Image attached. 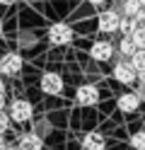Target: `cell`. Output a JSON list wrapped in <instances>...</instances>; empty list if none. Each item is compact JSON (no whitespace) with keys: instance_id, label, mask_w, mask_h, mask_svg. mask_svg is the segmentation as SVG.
<instances>
[{"instance_id":"6da1fadb","label":"cell","mask_w":145,"mask_h":150,"mask_svg":"<svg viewBox=\"0 0 145 150\" xmlns=\"http://www.w3.org/2000/svg\"><path fill=\"white\" fill-rule=\"evenodd\" d=\"M46 39L51 46H68L73 39H75V32H73V27L70 24H65V22H56L48 27V32H46Z\"/></svg>"},{"instance_id":"7a4b0ae2","label":"cell","mask_w":145,"mask_h":150,"mask_svg":"<svg viewBox=\"0 0 145 150\" xmlns=\"http://www.w3.org/2000/svg\"><path fill=\"white\" fill-rule=\"evenodd\" d=\"M22 68H24V58L17 51H7V53L0 56V75L15 78V75L22 73Z\"/></svg>"},{"instance_id":"3957f363","label":"cell","mask_w":145,"mask_h":150,"mask_svg":"<svg viewBox=\"0 0 145 150\" xmlns=\"http://www.w3.org/2000/svg\"><path fill=\"white\" fill-rule=\"evenodd\" d=\"M114 80L121 82V85H133V82H138V70L133 68L131 58H121L114 63Z\"/></svg>"},{"instance_id":"277c9868","label":"cell","mask_w":145,"mask_h":150,"mask_svg":"<svg viewBox=\"0 0 145 150\" xmlns=\"http://www.w3.org/2000/svg\"><path fill=\"white\" fill-rule=\"evenodd\" d=\"M7 114L15 124H27V121L34 119V107L27 99H12L10 107H7Z\"/></svg>"},{"instance_id":"5b68a950","label":"cell","mask_w":145,"mask_h":150,"mask_svg":"<svg viewBox=\"0 0 145 150\" xmlns=\"http://www.w3.org/2000/svg\"><path fill=\"white\" fill-rule=\"evenodd\" d=\"M121 12L119 10H102L97 15V29L102 34H114L119 32V24H121Z\"/></svg>"},{"instance_id":"8992f818","label":"cell","mask_w":145,"mask_h":150,"mask_svg":"<svg viewBox=\"0 0 145 150\" xmlns=\"http://www.w3.org/2000/svg\"><path fill=\"white\" fill-rule=\"evenodd\" d=\"M39 87H41L44 95H61L63 92V78H61V73H53V70H48L41 75V80H39Z\"/></svg>"},{"instance_id":"52a82bcc","label":"cell","mask_w":145,"mask_h":150,"mask_svg":"<svg viewBox=\"0 0 145 150\" xmlns=\"http://www.w3.org/2000/svg\"><path fill=\"white\" fill-rule=\"evenodd\" d=\"M114 44L111 41H104V39H99V41H94L92 44V49H90V56H92V61H97V63H106V61H111L114 58Z\"/></svg>"},{"instance_id":"ba28073f","label":"cell","mask_w":145,"mask_h":150,"mask_svg":"<svg viewBox=\"0 0 145 150\" xmlns=\"http://www.w3.org/2000/svg\"><path fill=\"white\" fill-rule=\"evenodd\" d=\"M75 102L80 107H94L99 102V90L94 85H80L77 92H75Z\"/></svg>"},{"instance_id":"9c48e42d","label":"cell","mask_w":145,"mask_h":150,"mask_svg":"<svg viewBox=\"0 0 145 150\" xmlns=\"http://www.w3.org/2000/svg\"><path fill=\"white\" fill-rule=\"evenodd\" d=\"M17 148L19 150H44V136L36 133V131L22 133L17 138Z\"/></svg>"},{"instance_id":"30bf717a","label":"cell","mask_w":145,"mask_h":150,"mask_svg":"<svg viewBox=\"0 0 145 150\" xmlns=\"http://www.w3.org/2000/svg\"><path fill=\"white\" fill-rule=\"evenodd\" d=\"M140 97L138 92H123V95H119V99H116V107H119V111H123V114H133V111H138L140 107Z\"/></svg>"},{"instance_id":"8fae6325","label":"cell","mask_w":145,"mask_h":150,"mask_svg":"<svg viewBox=\"0 0 145 150\" xmlns=\"http://www.w3.org/2000/svg\"><path fill=\"white\" fill-rule=\"evenodd\" d=\"M82 150H106V138L99 131H90L82 136Z\"/></svg>"},{"instance_id":"7c38bea8","label":"cell","mask_w":145,"mask_h":150,"mask_svg":"<svg viewBox=\"0 0 145 150\" xmlns=\"http://www.w3.org/2000/svg\"><path fill=\"white\" fill-rule=\"evenodd\" d=\"M135 51H138V46L133 44L131 36H121V41H119V56L121 58H131Z\"/></svg>"},{"instance_id":"4fadbf2b","label":"cell","mask_w":145,"mask_h":150,"mask_svg":"<svg viewBox=\"0 0 145 150\" xmlns=\"http://www.w3.org/2000/svg\"><path fill=\"white\" fill-rule=\"evenodd\" d=\"M143 3H140V0H123V5H121V15H128V17H135V15H138L140 10H143Z\"/></svg>"},{"instance_id":"5bb4252c","label":"cell","mask_w":145,"mask_h":150,"mask_svg":"<svg viewBox=\"0 0 145 150\" xmlns=\"http://www.w3.org/2000/svg\"><path fill=\"white\" fill-rule=\"evenodd\" d=\"M135 29H138V22H135V17L123 15V17H121V24H119V32H121V36H131Z\"/></svg>"},{"instance_id":"9a60e30c","label":"cell","mask_w":145,"mask_h":150,"mask_svg":"<svg viewBox=\"0 0 145 150\" xmlns=\"http://www.w3.org/2000/svg\"><path fill=\"white\" fill-rule=\"evenodd\" d=\"M131 63H133V68L135 70H145V49H138V51H135L133 56H131Z\"/></svg>"},{"instance_id":"2e32d148","label":"cell","mask_w":145,"mask_h":150,"mask_svg":"<svg viewBox=\"0 0 145 150\" xmlns=\"http://www.w3.org/2000/svg\"><path fill=\"white\" fill-rule=\"evenodd\" d=\"M131 148L133 150H145V131H135L131 136Z\"/></svg>"},{"instance_id":"e0dca14e","label":"cell","mask_w":145,"mask_h":150,"mask_svg":"<svg viewBox=\"0 0 145 150\" xmlns=\"http://www.w3.org/2000/svg\"><path fill=\"white\" fill-rule=\"evenodd\" d=\"M131 39H133V44L138 46V49H145V29L143 27H138V29L131 34Z\"/></svg>"},{"instance_id":"ac0fdd59","label":"cell","mask_w":145,"mask_h":150,"mask_svg":"<svg viewBox=\"0 0 145 150\" xmlns=\"http://www.w3.org/2000/svg\"><path fill=\"white\" fill-rule=\"evenodd\" d=\"M10 124H15L12 119H10L7 111H0V133H5V131L10 128Z\"/></svg>"},{"instance_id":"d6986e66","label":"cell","mask_w":145,"mask_h":150,"mask_svg":"<svg viewBox=\"0 0 145 150\" xmlns=\"http://www.w3.org/2000/svg\"><path fill=\"white\" fill-rule=\"evenodd\" d=\"M36 133H51V124H48V121H39L36 124Z\"/></svg>"},{"instance_id":"ffe728a7","label":"cell","mask_w":145,"mask_h":150,"mask_svg":"<svg viewBox=\"0 0 145 150\" xmlns=\"http://www.w3.org/2000/svg\"><path fill=\"white\" fill-rule=\"evenodd\" d=\"M135 22H138V27H143V29H145V7L135 15Z\"/></svg>"},{"instance_id":"44dd1931","label":"cell","mask_w":145,"mask_h":150,"mask_svg":"<svg viewBox=\"0 0 145 150\" xmlns=\"http://www.w3.org/2000/svg\"><path fill=\"white\" fill-rule=\"evenodd\" d=\"M135 92H138V97H140V99H145V82H138Z\"/></svg>"},{"instance_id":"7402d4cb","label":"cell","mask_w":145,"mask_h":150,"mask_svg":"<svg viewBox=\"0 0 145 150\" xmlns=\"http://www.w3.org/2000/svg\"><path fill=\"white\" fill-rule=\"evenodd\" d=\"M7 109V99H5V92L0 90V111H5Z\"/></svg>"},{"instance_id":"603a6c76","label":"cell","mask_w":145,"mask_h":150,"mask_svg":"<svg viewBox=\"0 0 145 150\" xmlns=\"http://www.w3.org/2000/svg\"><path fill=\"white\" fill-rule=\"evenodd\" d=\"M87 3H90V5H94V7H102L104 3H109V0H87Z\"/></svg>"},{"instance_id":"cb8c5ba5","label":"cell","mask_w":145,"mask_h":150,"mask_svg":"<svg viewBox=\"0 0 145 150\" xmlns=\"http://www.w3.org/2000/svg\"><path fill=\"white\" fill-rule=\"evenodd\" d=\"M0 150H7V140H5V133H0Z\"/></svg>"},{"instance_id":"d4e9b609","label":"cell","mask_w":145,"mask_h":150,"mask_svg":"<svg viewBox=\"0 0 145 150\" xmlns=\"http://www.w3.org/2000/svg\"><path fill=\"white\" fill-rule=\"evenodd\" d=\"M15 3H17V0H0V5H5V7L7 5H15Z\"/></svg>"},{"instance_id":"484cf974","label":"cell","mask_w":145,"mask_h":150,"mask_svg":"<svg viewBox=\"0 0 145 150\" xmlns=\"http://www.w3.org/2000/svg\"><path fill=\"white\" fill-rule=\"evenodd\" d=\"M5 34V29H3V20H0V36H3Z\"/></svg>"},{"instance_id":"4316f807","label":"cell","mask_w":145,"mask_h":150,"mask_svg":"<svg viewBox=\"0 0 145 150\" xmlns=\"http://www.w3.org/2000/svg\"><path fill=\"white\" fill-rule=\"evenodd\" d=\"M0 90H5V87H3V80H0Z\"/></svg>"},{"instance_id":"83f0119b","label":"cell","mask_w":145,"mask_h":150,"mask_svg":"<svg viewBox=\"0 0 145 150\" xmlns=\"http://www.w3.org/2000/svg\"><path fill=\"white\" fill-rule=\"evenodd\" d=\"M140 3H143V5H145V0H140Z\"/></svg>"},{"instance_id":"f1b7e54d","label":"cell","mask_w":145,"mask_h":150,"mask_svg":"<svg viewBox=\"0 0 145 150\" xmlns=\"http://www.w3.org/2000/svg\"><path fill=\"white\" fill-rule=\"evenodd\" d=\"M53 150H58V148H53Z\"/></svg>"}]
</instances>
